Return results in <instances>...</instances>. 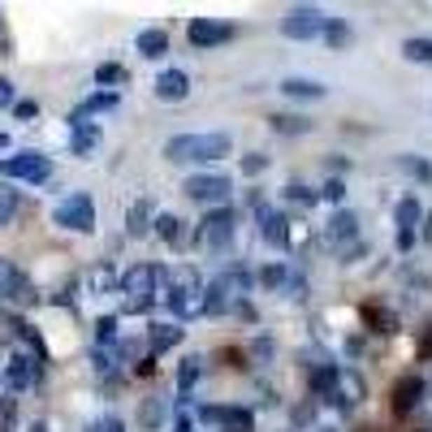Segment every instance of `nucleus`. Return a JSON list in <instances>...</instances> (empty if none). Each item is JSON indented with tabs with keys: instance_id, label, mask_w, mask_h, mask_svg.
<instances>
[{
	"instance_id": "nucleus-20",
	"label": "nucleus",
	"mask_w": 432,
	"mask_h": 432,
	"mask_svg": "<svg viewBox=\"0 0 432 432\" xmlns=\"http://www.w3.org/2000/svg\"><path fill=\"white\" fill-rule=\"evenodd\" d=\"M134 48H139V57H165L169 53V35L165 31H139V39H134Z\"/></svg>"
},
{
	"instance_id": "nucleus-12",
	"label": "nucleus",
	"mask_w": 432,
	"mask_h": 432,
	"mask_svg": "<svg viewBox=\"0 0 432 432\" xmlns=\"http://www.w3.org/2000/svg\"><path fill=\"white\" fill-rule=\"evenodd\" d=\"M99 139H104V130H99L95 121H83V117H69V151L74 156H91V151L99 147Z\"/></svg>"
},
{
	"instance_id": "nucleus-47",
	"label": "nucleus",
	"mask_w": 432,
	"mask_h": 432,
	"mask_svg": "<svg viewBox=\"0 0 432 432\" xmlns=\"http://www.w3.org/2000/svg\"><path fill=\"white\" fill-rule=\"evenodd\" d=\"M0 264H5V260H0Z\"/></svg>"
},
{
	"instance_id": "nucleus-24",
	"label": "nucleus",
	"mask_w": 432,
	"mask_h": 432,
	"mask_svg": "<svg viewBox=\"0 0 432 432\" xmlns=\"http://www.w3.org/2000/svg\"><path fill=\"white\" fill-rule=\"evenodd\" d=\"M125 78H130V74H125V65H117V61H104V65L95 69V83H99V87H109V91L125 87Z\"/></svg>"
},
{
	"instance_id": "nucleus-29",
	"label": "nucleus",
	"mask_w": 432,
	"mask_h": 432,
	"mask_svg": "<svg viewBox=\"0 0 432 432\" xmlns=\"http://www.w3.org/2000/svg\"><path fill=\"white\" fill-rule=\"evenodd\" d=\"M199 372H203V359H199V354H190V359H182V372H177V389H190L195 385V380H199Z\"/></svg>"
},
{
	"instance_id": "nucleus-35",
	"label": "nucleus",
	"mask_w": 432,
	"mask_h": 432,
	"mask_svg": "<svg viewBox=\"0 0 432 432\" xmlns=\"http://www.w3.org/2000/svg\"><path fill=\"white\" fill-rule=\"evenodd\" d=\"M113 286H117L113 268H95V272H91V290H95V294H109Z\"/></svg>"
},
{
	"instance_id": "nucleus-2",
	"label": "nucleus",
	"mask_w": 432,
	"mask_h": 432,
	"mask_svg": "<svg viewBox=\"0 0 432 432\" xmlns=\"http://www.w3.org/2000/svg\"><path fill=\"white\" fill-rule=\"evenodd\" d=\"M251 290V272L242 264H230L225 272H216L208 286H203V316H221L230 307H242V298Z\"/></svg>"
},
{
	"instance_id": "nucleus-38",
	"label": "nucleus",
	"mask_w": 432,
	"mask_h": 432,
	"mask_svg": "<svg viewBox=\"0 0 432 432\" xmlns=\"http://www.w3.org/2000/svg\"><path fill=\"white\" fill-rule=\"evenodd\" d=\"M13 117L31 121V117H39V104H35V99H13Z\"/></svg>"
},
{
	"instance_id": "nucleus-26",
	"label": "nucleus",
	"mask_w": 432,
	"mask_h": 432,
	"mask_svg": "<svg viewBox=\"0 0 432 432\" xmlns=\"http://www.w3.org/2000/svg\"><path fill=\"white\" fill-rule=\"evenodd\" d=\"M139 424H143V428H160V424H165V398H160V393L143 402V411H139Z\"/></svg>"
},
{
	"instance_id": "nucleus-1",
	"label": "nucleus",
	"mask_w": 432,
	"mask_h": 432,
	"mask_svg": "<svg viewBox=\"0 0 432 432\" xmlns=\"http://www.w3.org/2000/svg\"><path fill=\"white\" fill-rule=\"evenodd\" d=\"M230 134L208 130V134H177L165 143V160L173 165H208V160H225L230 156Z\"/></svg>"
},
{
	"instance_id": "nucleus-46",
	"label": "nucleus",
	"mask_w": 432,
	"mask_h": 432,
	"mask_svg": "<svg viewBox=\"0 0 432 432\" xmlns=\"http://www.w3.org/2000/svg\"><path fill=\"white\" fill-rule=\"evenodd\" d=\"M316 432H337V428H328V424H320V428H316Z\"/></svg>"
},
{
	"instance_id": "nucleus-17",
	"label": "nucleus",
	"mask_w": 432,
	"mask_h": 432,
	"mask_svg": "<svg viewBox=\"0 0 432 432\" xmlns=\"http://www.w3.org/2000/svg\"><path fill=\"white\" fill-rule=\"evenodd\" d=\"M419 398H424V380L419 376H402L398 389H393V411L398 415H411L415 406H419Z\"/></svg>"
},
{
	"instance_id": "nucleus-34",
	"label": "nucleus",
	"mask_w": 432,
	"mask_h": 432,
	"mask_svg": "<svg viewBox=\"0 0 432 432\" xmlns=\"http://www.w3.org/2000/svg\"><path fill=\"white\" fill-rule=\"evenodd\" d=\"M95 342H99V346H117V316H99V324H95Z\"/></svg>"
},
{
	"instance_id": "nucleus-19",
	"label": "nucleus",
	"mask_w": 432,
	"mask_h": 432,
	"mask_svg": "<svg viewBox=\"0 0 432 432\" xmlns=\"http://www.w3.org/2000/svg\"><path fill=\"white\" fill-rule=\"evenodd\" d=\"M177 342H182V328H177V324H151V333H147L151 354H165V350L177 346Z\"/></svg>"
},
{
	"instance_id": "nucleus-36",
	"label": "nucleus",
	"mask_w": 432,
	"mask_h": 432,
	"mask_svg": "<svg viewBox=\"0 0 432 432\" xmlns=\"http://www.w3.org/2000/svg\"><path fill=\"white\" fill-rule=\"evenodd\" d=\"M95 372H99V376H117V359H113V350H95Z\"/></svg>"
},
{
	"instance_id": "nucleus-7",
	"label": "nucleus",
	"mask_w": 432,
	"mask_h": 432,
	"mask_svg": "<svg viewBox=\"0 0 432 432\" xmlns=\"http://www.w3.org/2000/svg\"><path fill=\"white\" fill-rule=\"evenodd\" d=\"M0 177H18V182H48L53 177V160L39 151H18V156L0 160Z\"/></svg>"
},
{
	"instance_id": "nucleus-39",
	"label": "nucleus",
	"mask_w": 432,
	"mask_h": 432,
	"mask_svg": "<svg viewBox=\"0 0 432 432\" xmlns=\"http://www.w3.org/2000/svg\"><path fill=\"white\" fill-rule=\"evenodd\" d=\"M268 169V160L260 156V151H251V156H242V173H251V177H256V173H264Z\"/></svg>"
},
{
	"instance_id": "nucleus-41",
	"label": "nucleus",
	"mask_w": 432,
	"mask_h": 432,
	"mask_svg": "<svg viewBox=\"0 0 432 432\" xmlns=\"http://www.w3.org/2000/svg\"><path fill=\"white\" fill-rule=\"evenodd\" d=\"M0 104H13V83L0 78Z\"/></svg>"
},
{
	"instance_id": "nucleus-31",
	"label": "nucleus",
	"mask_w": 432,
	"mask_h": 432,
	"mask_svg": "<svg viewBox=\"0 0 432 432\" xmlns=\"http://www.w3.org/2000/svg\"><path fill=\"white\" fill-rule=\"evenodd\" d=\"M324 39H328V48H346L350 43V27L342 18H328V27H324Z\"/></svg>"
},
{
	"instance_id": "nucleus-32",
	"label": "nucleus",
	"mask_w": 432,
	"mask_h": 432,
	"mask_svg": "<svg viewBox=\"0 0 432 432\" xmlns=\"http://www.w3.org/2000/svg\"><path fill=\"white\" fill-rule=\"evenodd\" d=\"M156 234H160L165 242H177V238H182V216H173V212L156 216Z\"/></svg>"
},
{
	"instance_id": "nucleus-6",
	"label": "nucleus",
	"mask_w": 432,
	"mask_h": 432,
	"mask_svg": "<svg viewBox=\"0 0 432 432\" xmlns=\"http://www.w3.org/2000/svg\"><path fill=\"white\" fill-rule=\"evenodd\" d=\"M234 230H238V216L230 208H216L199 221V246L203 251H225L234 242Z\"/></svg>"
},
{
	"instance_id": "nucleus-40",
	"label": "nucleus",
	"mask_w": 432,
	"mask_h": 432,
	"mask_svg": "<svg viewBox=\"0 0 432 432\" xmlns=\"http://www.w3.org/2000/svg\"><path fill=\"white\" fill-rule=\"evenodd\" d=\"M286 195H290L294 203H316V195H312L307 186H298V182H294V186H286Z\"/></svg>"
},
{
	"instance_id": "nucleus-9",
	"label": "nucleus",
	"mask_w": 432,
	"mask_h": 432,
	"mask_svg": "<svg viewBox=\"0 0 432 432\" xmlns=\"http://www.w3.org/2000/svg\"><path fill=\"white\" fill-rule=\"evenodd\" d=\"M182 190H186L195 203H221V199H230L234 182H230V177H221V173H195V177H186Z\"/></svg>"
},
{
	"instance_id": "nucleus-16",
	"label": "nucleus",
	"mask_w": 432,
	"mask_h": 432,
	"mask_svg": "<svg viewBox=\"0 0 432 432\" xmlns=\"http://www.w3.org/2000/svg\"><path fill=\"white\" fill-rule=\"evenodd\" d=\"M186 95H190L186 69H165L156 78V99H165V104H177V99H186Z\"/></svg>"
},
{
	"instance_id": "nucleus-18",
	"label": "nucleus",
	"mask_w": 432,
	"mask_h": 432,
	"mask_svg": "<svg viewBox=\"0 0 432 432\" xmlns=\"http://www.w3.org/2000/svg\"><path fill=\"white\" fill-rule=\"evenodd\" d=\"M147 230H151V203L139 199V203H130V212H125V234H130V238H143Z\"/></svg>"
},
{
	"instance_id": "nucleus-42",
	"label": "nucleus",
	"mask_w": 432,
	"mask_h": 432,
	"mask_svg": "<svg viewBox=\"0 0 432 432\" xmlns=\"http://www.w3.org/2000/svg\"><path fill=\"white\" fill-rule=\"evenodd\" d=\"M324 199H342V182H328V186H324Z\"/></svg>"
},
{
	"instance_id": "nucleus-14",
	"label": "nucleus",
	"mask_w": 432,
	"mask_h": 432,
	"mask_svg": "<svg viewBox=\"0 0 432 432\" xmlns=\"http://www.w3.org/2000/svg\"><path fill=\"white\" fill-rule=\"evenodd\" d=\"M359 238V216H354L350 208H342L333 221H328V230H324V242L333 246V251H346V242Z\"/></svg>"
},
{
	"instance_id": "nucleus-22",
	"label": "nucleus",
	"mask_w": 432,
	"mask_h": 432,
	"mask_svg": "<svg viewBox=\"0 0 432 432\" xmlns=\"http://www.w3.org/2000/svg\"><path fill=\"white\" fill-rule=\"evenodd\" d=\"M281 91H286L290 99H320V95H324V83H316V78H286Z\"/></svg>"
},
{
	"instance_id": "nucleus-4",
	"label": "nucleus",
	"mask_w": 432,
	"mask_h": 432,
	"mask_svg": "<svg viewBox=\"0 0 432 432\" xmlns=\"http://www.w3.org/2000/svg\"><path fill=\"white\" fill-rule=\"evenodd\" d=\"M169 281L165 268H151V264H134L121 272V298L130 312H151V302H156L160 286Z\"/></svg>"
},
{
	"instance_id": "nucleus-3",
	"label": "nucleus",
	"mask_w": 432,
	"mask_h": 432,
	"mask_svg": "<svg viewBox=\"0 0 432 432\" xmlns=\"http://www.w3.org/2000/svg\"><path fill=\"white\" fill-rule=\"evenodd\" d=\"M165 302H169V312L177 320L203 316V277H199V268H190V264L173 268L169 281H165Z\"/></svg>"
},
{
	"instance_id": "nucleus-25",
	"label": "nucleus",
	"mask_w": 432,
	"mask_h": 432,
	"mask_svg": "<svg viewBox=\"0 0 432 432\" xmlns=\"http://www.w3.org/2000/svg\"><path fill=\"white\" fill-rule=\"evenodd\" d=\"M272 130H277V134H307L312 121H307V117H294V113H277V117H272Z\"/></svg>"
},
{
	"instance_id": "nucleus-15",
	"label": "nucleus",
	"mask_w": 432,
	"mask_h": 432,
	"mask_svg": "<svg viewBox=\"0 0 432 432\" xmlns=\"http://www.w3.org/2000/svg\"><path fill=\"white\" fill-rule=\"evenodd\" d=\"M260 234H264V242H272V246H286V238H290V216H286L281 208H272V203H264V208H260Z\"/></svg>"
},
{
	"instance_id": "nucleus-30",
	"label": "nucleus",
	"mask_w": 432,
	"mask_h": 432,
	"mask_svg": "<svg viewBox=\"0 0 432 432\" xmlns=\"http://www.w3.org/2000/svg\"><path fill=\"white\" fill-rule=\"evenodd\" d=\"M402 53H406V61H424V65H432V39H406Z\"/></svg>"
},
{
	"instance_id": "nucleus-23",
	"label": "nucleus",
	"mask_w": 432,
	"mask_h": 432,
	"mask_svg": "<svg viewBox=\"0 0 432 432\" xmlns=\"http://www.w3.org/2000/svg\"><path fill=\"white\" fill-rule=\"evenodd\" d=\"M109 109H117V91H95V95H87L83 104H78V113L74 117H91V113H109Z\"/></svg>"
},
{
	"instance_id": "nucleus-37",
	"label": "nucleus",
	"mask_w": 432,
	"mask_h": 432,
	"mask_svg": "<svg viewBox=\"0 0 432 432\" xmlns=\"http://www.w3.org/2000/svg\"><path fill=\"white\" fill-rule=\"evenodd\" d=\"M87 432H125V424H121L117 415H99V419H91Z\"/></svg>"
},
{
	"instance_id": "nucleus-33",
	"label": "nucleus",
	"mask_w": 432,
	"mask_h": 432,
	"mask_svg": "<svg viewBox=\"0 0 432 432\" xmlns=\"http://www.w3.org/2000/svg\"><path fill=\"white\" fill-rule=\"evenodd\" d=\"M260 281H264L268 290H286V286H290V268H286V264H268Z\"/></svg>"
},
{
	"instance_id": "nucleus-43",
	"label": "nucleus",
	"mask_w": 432,
	"mask_h": 432,
	"mask_svg": "<svg viewBox=\"0 0 432 432\" xmlns=\"http://www.w3.org/2000/svg\"><path fill=\"white\" fill-rule=\"evenodd\" d=\"M424 242H432V212L424 216Z\"/></svg>"
},
{
	"instance_id": "nucleus-8",
	"label": "nucleus",
	"mask_w": 432,
	"mask_h": 432,
	"mask_svg": "<svg viewBox=\"0 0 432 432\" xmlns=\"http://www.w3.org/2000/svg\"><path fill=\"white\" fill-rule=\"evenodd\" d=\"M324 27H328L324 9H316V5H298V9H290V13H286L281 35H286V39H320V35H324Z\"/></svg>"
},
{
	"instance_id": "nucleus-13",
	"label": "nucleus",
	"mask_w": 432,
	"mask_h": 432,
	"mask_svg": "<svg viewBox=\"0 0 432 432\" xmlns=\"http://www.w3.org/2000/svg\"><path fill=\"white\" fill-rule=\"evenodd\" d=\"M39 376H43V368L31 359V354H13L9 359V368H5V380H9V389H35L39 385Z\"/></svg>"
},
{
	"instance_id": "nucleus-5",
	"label": "nucleus",
	"mask_w": 432,
	"mask_h": 432,
	"mask_svg": "<svg viewBox=\"0 0 432 432\" xmlns=\"http://www.w3.org/2000/svg\"><path fill=\"white\" fill-rule=\"evenodd\" d=\"M53 221L61 225V230H69V234H91L95 230V203H91V195H83V190L65 195L53 208Z\"/></svg>"
},
{
	"instance_id": "nucleus-21",
	"label": "nucleus",
	"mask_w": 432,
	"mask_h": 432,
	"mask_svg": "<svg viewBox=\"0 0 432 432\" xmlns=\"http://www.w3.org/2000/svg\"><path fill=\"white\" fill-rule=\"evenodd\" d=\"M393 221H398V234H415V225L424 221V208L415 199H402L398 208H393Z\"/></svg>"
},
{
	"instance_id": "nucleus-28",
	"label": "nucleus",
	"mask_w": 432,
	"mask_h": 432,
	"mask_svg": "<svg viewBox=\"0 0 432 432\" xmlns=\"http://www.w3.org/2000/svg\"><path fill=\"white\" fill-rule=\"evenodd\" d=\"M398 169L411 173V177H419V182H432V165H428L424 156H398Z\"/></svg>"
},
{
	"instance_id": "nucleus-45",
	"label": "nucleus",
	"mask_w": 432,
	"mask_h": 432,
	"mask_svg": "<svg viewBox=\"0 0 432 432\" xmlns=\"http://www.w3.org/2000/svg\"><path fill=\"white\" fill-rule=\"evenodd\" d=\"M31 432H48V424H31Z\"/></svg>"
},
{
	"instance_id": "nucleus-44",
	"label": "nucleus",
	"mask_w": 432,
	"mask_h": 432,
	"mask_svg": "<svg viewBox=\"0 0 432 432\" xmlns=\"http://www.w3.org/2000/svg\"><path fill=\"white\" fill-rule=\"evenodd\" d=\"M5 147H9V134H5V130H0V151H5Z\"/></svg>"
},
{
	"instance_id": "nucleus-27",
	"label": "nucleus",
	"mask_w": 432,
	"mask_h": 432,
	"mask_svg": "<svg viewBox=\"0 0 432 432\" xmlns=\"http://www.w3.org/2000/svg\"><path fill=\"white\" fill-rule=\"evenodd\" d=\"M18 208H22V199H18V190L13 186H5L0 182V230H5V225L18 216Z\"/></svg>"
},
{
	"instance_id": "nucleus-11",
	"label": "nucleus",
	"mask_w": 432,
	"mask_h": 432,
	"mask_svg": "<svg viewBox=\"0 0 432 432\" xmlns=\"http://www.w3.org/2000/svg\"><path fill=\"white\" fill-rule=\"evenodd\" d=\"M186 39L195 48H216V43H230L234 39V27L230 22H216V18H195L186 27Z\"/></svg>"
},
{
	"instance_id": "nucleus-10",
	"label": "nucleus",
	"mask_w": 432,
	"mask_h": 432,
	"mask_svg": "<svg viewBox=\"0 0 432 432\" xmlns=\"http://www.w3.org/2000/svg\"><path fill=\"white\" fill-rule=\"evenodd\" d=\"M0 302H18V307H27V302H35V286H31V277L13 268L9 260L0 264Z\"/></svg>"
}]
</instances>
